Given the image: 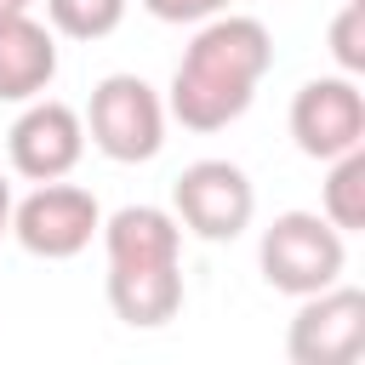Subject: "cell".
<instances>
[{"label": "cell", "instance_id": "cell-1", "mask_svg": "<svg viewBox=\"0 0 365 365\" xmlns=\"http://www.w3.org/2000/svg\"><path fill=\"white\" fill-rule=\"evenodd\" d=\"M268 68H274V34L262 29V17L217 11L194 23V40L182 46V63L165 91V114L182 131H222L257 103Z\"/></svg>", "mask_w": 365, "mask_h": 365}, {"label": "cell", "instance_id": "cell-2", "mask_svg": "<svg viewBox=\"0 0 365 365\" xmlns=\"http://www.w3.org/2000/svg\"><path fill=\"white\" fill-rule=\"evenodd\" d=\"M257 268L285 297H314L342 279L348 268V234L331 228L319 211H279L257 240Z\"/></svg>", "mask_w": 365, "mask_h": 365}, {"label": "cell", "instance_id": "cell-3", "mask_svg": "<svg viewBox=\"0 0 365 365\" xmlns=\"http://www.w3.org/2000/svg\"><path fill=\"white\" fill-rule=\"evenodd\" d=\"M86 137L114 165H143L165 148V97L143 74H103L86 103Z\"/></svg>", "mask_w": 365, "mask_h": 365}, {"label": "cell", "instance_id": "cell-4", "mask_svg": "<svg viewBox=\"0 0 365 365\" xmlns=\"http://www.w3.org/2000/svg\"><path fill=\"white\" fill-rule=\"evenodd\" d=\"M103 228V205L91 188L80 182H34L17 205H11V240L29 251V257H46V262H68L80 257Z\"/></svg>", "mask_w": 365, "mask_h": 365}, {"label": "cell", "instance_id": "cell-5", "mask_svg": "<svg viewBox=\"0 0 365 365\" xmlns=\"http://www.w3.org/2000/svg\"><path fill=\"white\" fill-rule=\"evenodd\" d=\"M171 217L194 234V240H240L257 217V188L245 177V165L234 160H194L177 171L171 182Z\"/></svg>", "mask_w": 365, "mask_h": 365}, {"label": "cell", "instance_id": "cell-6", "mask_svg": "<svg viewBox=\"0 0 365 365\" xmlns=\"http://www.w3.org/2000/svg\"><path fill=\"white\" fill-rule=\"evenodd\" d=\"M285 354L291 365H354L365 354V291L336 279L314 297H297Z\"/></svg>", "mask_w": 365, "mask_h": 365}, {"label": "cell", "instance_id": "cell-7", "mask_svg": "<svg viewBox=\"0 0 365 365\" xmlns=\"http://www.w3.org/2000/svg\"><path fill=\"white\" fill-rule=\"evenodd\" d=\"M291 143L308 160H336L365 148V91L354 74H319L291 97Z\"/></svg>", "mask_w": 365, "mask_h": 365}, {"label": "cell", "instance_id": "cell-8", "mask_svg": "<svg viewBox=\"0 0 365 365\" xmlns=\"http://www.w3.org/2000/svg\"><path fill=\"white\" fill-rule=\"evenodd\" d=\"M80 154H86V120H80V108H68L57 97H29L6 131V160L29 182L68 177L80 165Z\"/></svg>", "mask_w": 365, "mask_h": 365}, {"label": "cell", "instance_id": "cell-9", "mask_svg": "<svg viewBox=\"0 0 365 365\" xmlns=\"http://www.w3.org/2000/svg\"><path fill=\"white\" fill-rule=\"evenodd\" d=\"M108 268H165L182 262V222L165 205H120L97 228Z\"/></svg>", "mask_w": 365, "mask_h": 365}, {"label": "cell", "instance_id": "cell-10", "mask_svg": "<svg viewBox=\"0 0 365 365\" xmlns=\"http://www.w3.org/2000/svg\"><path fill=\"white\" fill-rule=\"evenodd\" d=\"M57 80V34L34 11L0 23V103L46 97Z\"/></svg>", "mask_w": 365, "mask_h": 365}, {"label": "cell", "instance_id": "cell-11", "mask_svg": "<svg viewBox=\"0 0 365 365\" xmlns=\"http://www.w3.org/2000/svg\"><path fill=\"white\" fill-rule=\"evenodd\" d=\"M108 291V308L120 325L131 331H160L182 314V262H165V268H108L103 279Z\"/></svg>", "mask_w": 365, "mask_h": 365}, {"label": "cell", "instance_id": "cell-12", "mask_svg": "<svg viewBox=\"0 0 365 365\" xmlns=\"http://www.w3.org/2000/svg\"><path fill=\"white\" fill-rule=\"evenodd\" d=\"M319 217L342 234L365 228V148H348L336 160H325V182H319Z\"/></svg>", "mask_w": 365, "mask_h": 365}, {"label": "cell", "instance_id": "cell-13", "mask_svg": "<svg viewBox=\"0 0 365 365\" xmlns=\"http://www.w3.org/2000/svg\"><path fill=\"white\" fill-rule=\"evenodd\" d=\"M131 0H46V23L63 40H108Z\"/></svg>", "mask_w": 365, "mask_h": 365}, {"label": "cell", "instance_id": "cell-14", "mask_svg": "<svg viewBox=\"0 0 365 365\" xmlns=\"http://www.w3.org/2000/svg\"><path fill=\"white\" fill-rule=\"evenodd\" d=\"M325 46H331L336 74H365V6H359V0H348V6L331 17Z\"/></svg>", "mask_w": 365, "mask_h": 365}, {"label": "cell", "instance_id": "cell-15", "mask_svg": "<svg viewBox=\"0 0 365 365\" xmlns=\"http://www.w3.org/2000/svg\"><path fill=\"white\" fill-rule=\"evenodd\" d=\"M154 23H205V17H217V11H228V0H137Z\"/></svg>", "mask_w": 365, "mask_h": 365}, {"label": "cell", "instance_id": "cell-16", "mask_svg": "<svg viewBox=\"0 0 365 365\" xmlns=\"http://www.w3.org/2000/svg\"><path fill=\"white\" fill-rule=\"evenodd\" d=\"M11 205H17V200H11V182H6V171H0V240L11 234Z\"/></svg>", "mask_w": 365, "mask_h": 365}, {"label": "cell", "instance_id": "cell-17", "mask_svg": "<svg viewBox=\"0 0 365 365\" xmlns=\"http://www.w3.org/2000/svg\"><path fill=\"white\" fill-rule=\"evenodd\" d=\"M23 11H34V0H0V23H11V17H23Z\"/></svg>", "mask_w": 365, "mask_h": 365}]
</instances>
